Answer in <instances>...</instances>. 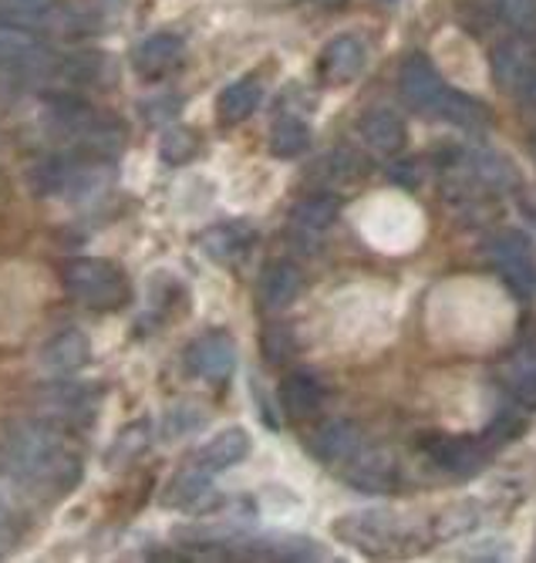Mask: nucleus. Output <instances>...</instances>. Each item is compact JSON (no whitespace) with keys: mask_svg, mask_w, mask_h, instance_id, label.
I'll return each mask as SVG.
<instances>
[{"mask_svg":"<svg viewBox=\"0 0 536 563\" xmlns=\"http://www.w3.org/2000/svg\"><path fill=\"white\" fill-rule=\"evenodd\" d=\"M4 466L24 483H47L55 489H68L78 476V459L65 449L62 435L47 426H21L8 439Z\"/></svg>","mask_w":536,"mask_h":563,"instance_id":"obj_1","label":"nucleus"},{"mask_svg":"<svg viewBox=\"0 0 536 563\" xmlns=\"http://www.w3.org/2000/svg\"><path fill=\"white\" fill-rule=\"evenodd\" d=\"M65 290L81 300L85 307H95V311H116V307L129 303L132 287L122 267H116L112 261L101 257H78L65 267Z\"/></svg>","mask_w":536,"mask_h":563,"instance_id":"obj_2","label":"nucleus"},{"mask_svg":"<svg viewBox=\"0 0 536 563\" xmlns=\"http://www.w3.org/2000/svg\"><path fill=\"white\" fill-rule=\"evenodd\" d=\"M490 261H493V267L500 271V277L506 280V287L513 294L536 297V250L523 233L506 230V233L493 236Z\"/></svg>","mask_w":536,"mask_h":563,"instance_id":"obj_3","label":"nucleus"},{"mask_svg":"<svg viewBox=\"0 0 536 563\" xmlns=\"http://www.w3.org/2000/svg\"><path fill=\"white\" fill-rule=\"evenodd\" d=\"M335 537L371 553V556H379L398 543V520L392 514H385V509H361V514L341 517L335 523Z\"/></svg>","mask_w":536,"mask_h":563,"instance_id":"obj_4","label":"nucleus"},{"mask_svg":"<svg viewBox=\"0 0 536 563\" xmlns=\"http://www.w3.org/2000/svg\"><path fill=\"white\" fill-rule=\"evenodd\" d=\"M344 483L358 493H371V496H385L395 493L398 486V466L392 452L385 449H358L348 459V470H344Z\"/></svg>","mask_w":536,"mask_h":563,"instance_id":"obj_5","label":"nucleus"},{"mask_svg":"<svg viewBox=\"0 0 536 563\" xmlns=\"http://www.w3.org/2000/svg\"><path fill=\"white\" fill-rule=\"evenodd\" d=\"M493 78L503 91H519L533 75H536V44L526 34H513L493 47L490 58Z\"/></svg>","mask_w":536,"mask_h":563,"instance_id":"obj_6","label":"nucleus"},{"mask_svg":"<svg viewBox=\"0 0 536 563\" xmlns=\"http://www.w3.org/2000/svg\"><path fill=\"white\" fill-rule=\"evenodd\" d=\"M398 88H402V98L408 101V109H415L422 115H433L436 101L442 98V91L449 85L425 55H412L398 71Z\"/></svg>","mask_w":536,"mask_h":563,"instance_id":"obj_7","label":"nucleus"},{"mask_svg":"<svg viewBox=\"0 0 536 563\" xmlns=\"http://www.w3.org/2000/svg\"><path fill=\"white\" fill-rule=\"evenodd\" d=\"M186 368L206 382H227L237 368V347L227 334H203L186 351Z\"/></svg>","mask_w":536,"mask_h":563,"instance_id":"obj_8","label":"nucleus"},{"mask_svg":"<svg viewBox=\"0 0 536 563\" xmlns=\"http://www.w3.org/2000/svg\"><path fill=\"white\" fill-rule=\"evenodd\" d=\"M422 449L449 476H475L482 463H486L482 449L472 439H459V435H433L422 442Z\"/></svg>","mask_w":536,"mask_h":563,"instance_id":"obj_9","label":"nucleus"},{"mask_svg":"<svg viewBox=\"0 0 536 563\" xmlns=\"http://www.w3.org/2000/svg\"><path fill=\"white\" fill-rule=\"evenodd\" d=\"M91 357V341L78 328H65L41 347V368L47 375H75L88 365Z\"/></svg>","mask_w":536,"mask_h":563,"instance_id":"obj_10","label":"nucleus"},{"mask_svg":"<svg viewBox=\"0 0 536 563\" xmlns=\"http://www.w3.org/2000/svg\"><path fill=\"white\" fill-rule=\"evenodd\" d=\"M166 503L173 509H183V514H189V517H203V514H212V509L220 506V493L209 483V473L189 466L169 483Z\"/></svg>","mask_w":536,"mask_h":563,"instance_id":"obj_11","label":"nucleus"},{"mask_svg":"<svg viewBox=\"0 0 536 563\" xmlns=\"http://www.w3.org/2000/svg\"><path fill=\"white\" fill-rule=\"evenodd\" d=\"M307 449H310V455L317 459V463L338 466V463H348V459L361 449V432L348 419H331V422H325L320 429L310 432Z\"/></svg>","mask_w":536,"mask_h":563,"instance_id":"obj_12","label":"nucleus"},{"mask_svg":"<svg viewBox=\"0 0 536 563\" xmlns=\"http://www.w3.org/2000/svg\"><path fill=\"white\" fill-rule=\"evenodd\" d=\"M364 65H368V51L354 34H341L320 51V75L331 85H351L354 78H361Z\"/></svg>","mask_w":536,"mask_h":563,"instance_id":"obj_13","label":"nucleus"},{"mask_svg":"<svg viewBox=\"0 0 536 563\" xmlns=\"http://www.w3.org/2000/svg\"><path fill=\"white\" fill-rule=\"evenodd\" d=\"M250 455V435L247 429L233 426V429H223L220 435H212L193 459V466L203 470V473H223L237 463H243V459Z\"/></svg>","mask_w":536,"mask_h":563,"instance_id":"obj_14","label":"nucleus"},{"mask_svg":"<svg viewBox=\"0 0 536 563\" xmlns=\"http://www.w3.org/2000/svg\"><path fill=\"white\" fill-rule=\"evenodd\" d=\"M183 58V37L179 34H169V31H158L152 37H145L139 47H135V71L149 81L169 75Z\"/></svg>","mask_w":536,"mask_h":563,"instance_id":"obj_15","label":"nucleus"},{"mask_svg":"<svg viewBox=\"0 0 536 563\" xmlns=\"http://www.w3.org/2000/svg\"><path fill=\"white\" fill-rule=\"evenodd\" d=\"M47 62V47L37 34L18 24L0 27V68H41Z\"/></svg>","mask_w":536,"mask_h":563,"instance_id":"obj_16","label":"nucleus"},{"mask_svg":"<svg viewBox=\"0 0 536 563\" xmlns=\"http://www.w3.org/2000/svg\"><path fill=\"white\" fill-rule=\"evenodd\" d=\"M428 119L449 122V125L466 129V132H479V129H486V125H490V109L482 106V101H475L472 95H466V91L446 88Z\"/></svg>","mask_w":536,"mask_h":563,"instance_id":"obj_17","label":"nucleus"},{"mask_svg":"<svg viewBox=\"0 0 536 563\" xmlns=\"http://www.w3.org/2000/svg\"><path fill=\"white\" fill-rule=\"evenodd\" d=\"M361 139L368 142V148H374L379 156H398L408 142L405 122L389 112V109H374L361 119Z\"/></svg>","mask_w":536,"mask_h":563,"instance_id":"obj_18","label":"nucleus"},{"mask_svg":"<svg viewBox=\"0 0 536 563\" xmlns=\"http://www.w3.org/2000/svg\"><path fill=\"white\" fill-rule=\"evenodd\" d=\"M300 294V271L291 261H277L263 271L260 277V300L271 307V311H284Z\"/></svg>","mask_w":536,"mask_h":563,"instance_id":"obj_19","label":"nucleus"},{"mask_svg":"<svg viewBox=\"0 0 536 563\" xmlns=\"http://www.w3.org/2000/svg\"><path fill=\"white\" fill-rule=\"evenodd\" d=\"M253 243V230L240 227V223H223V227H212L199 236V246L206 257L220 261V264H233L240 261L247 246Z\"/></svg>","mask_w":536,"mask_h":563,"instance_id":"obj_20","label":"nucleus"},{"mask_svg":"<svg viewBox=\"0 0 536 563\" xmlns=\"http://www.w3.org/2000/svg\"><path fill=\"white\" fill-rule=\"evenodd\" d=\"M506 391L519 408H536V347H519L506 362Z\"/></svg>","mask_w":536,"mask_h":563,"instance_id":"obj_21","label":"nucleus"},{"mask_svg":"<svg viewBox=\"0 0 536 563\" xmlns=\"http://www.w3.org/2000/svg\"><path fill=\"white\" fill-rule=\"evenodd\" d=\"M320 401H325V388H320L310 375L294 372V375L284 378V385H281V405H284L287 416L307 419V416L317 412Z\"/></svg>","mask_w":536,"mask_h":563,"instance_id":"obj_22","label":"nucleus"},{"mask_svg":"<svg viewBox=\"0 0 536 563\" xmlns=\"http://www.w3.org/2000/svg\"><path fill=\"white\" fill-rule=\"evenodd\" d=\"M475 11H482L486 21L513 27L516 34H536V0H479Z\"/></svg>","mask_w":536,"mask_h":563,"instance_id":"obj_23","label":"nucleus"},{"mask_svg":"<svg viewBox=\"0 0 536 563\" xmlns=\"http://www.w3.org/2000/svg\"><path fill=\"white\" fill-rule=\"evenodd\" d=\"M263 101V88L256 78H240L233 81L230 88H223L220 101H217V112H220V122H243L247 115L256 112V106Z\"/></svg>","mask_w":536,"mask_h":563,"instance_id":"obj_24","label":"nucleus"},{"mask_svg":"<svg viewBox=\"0 0 536 563\" xmlns=\"http://www.w3.org/2000/svg\"><path fill=\"white\" fill-rule=\"evenodd\" d=\"M341 213V202L328 192H320V196H307L300 199L297 207L291 210V223L297 230H307V233H320V230H328Z\"/></svg>","mask_w":536,"mask_h":563,"instance_id":"obj_25","label":"nucleus"},{"mask_svg":"<svg viewBox=\"0 0 536 563\" xmlns=\"http://www.w3.org/2000/svg\"><path fill=\"white\" fill-rule=\"evenodd\" d=\"M307 145H310V129L297 115H284L271 132V152L277 159H297L300 152H307Z\"/></svg>","mask_w":536,"mask_h":563,"instance_id":"obj_26","label":"nucleus"},{"mask_svg":"<svg viewBox=\"0 0 536 563\" xmlns=\"http://www.w3.org/2000/svg\"><path fill=\"white\" fill-rule=\"evenodd\" d=\"M58 14V0H0V21L18 27H37Z\"/></svg>","mask_w":536,"mask_h":563,"instance_id":"obj_27","label":"nucleus"},{"mask_svg":"<svg viewBox=\"0 0 536 563\" xmlns=\"http://www.w3.org/2000/svg\"><path fill=\"white\" fill-rule=\"evenodd\" d=\"M199 148V135L186 125H173L163 132V142H158V156L169 166H186Z\"/></svg>","mask_w":536,"mask_h":563,"instance_id":"obj_28","label":"nucleus"},{"mask_svg":"<svg viewBox=\"0 0 536 563\" xmlns=\"http://www.w3.org/2000/svg\"><path fill=\"white\" fill-rule=\"evenodd\" d=\"M479 527V509L472 503H459L452 509H446L442 517H436V537L439 540H452V537H462L469 530Z\"/></svg>","mask_w":536,"mask_h":563,"instance_id":"obj_29","label":"nucleus"},{"mask_svg":"<svg viewBox=\"0 0 536 563\" xmlns=\"http://www.w3.org/2000/svg\"><path fill=\"white\" fill-rule=\"evenodd\" d=\"M203 426H206V408L203 405H179L166 416V435L169 439L189 435V432H196Z\"/></svg>","mask_w":536,"mask_h":563,"instance_id":"obj_30","label":"nucleus"},{"mask_svg":"<svg viewBox=\"0 0 536 563\" xmlns=\"http://www.w3.org/2000/svg\"><path fill=\"white\" fill-rule=\"evenodd\" d=\"M523 429H526V422H523L516 412H510V408H506V412H500V416L493 419V426L486 429V435H490V442H513Z\"/></svg>","mask_w":536,"mask_h":563,"instance_id":"obj_31","label":"nucleus"},{"mask_svg":"<svg viewBox=\"0 0 536 563\" xmlns=\"http://www.w3.org/2000/svg\"><path fill=\"white\" fill-rule=\"evenodd\" d=\"M142 445H145V422H135V426H129V429L119 435L116 455H119V452H125V449H129V452H139Z\"/></svg>","mask_w":536,"mask_h":563,"instance_id":"obj_32","label":"nucleus"},{"mask_svg":"<svg viewBox=\"0 0 536 563\" xmlns=\"http://www.w3.org/2000/svg\"><path fill=\"white\" fill-rule=\"evenodd\" d=\"M398 186H415L418 183V163H395L389 173Z\"/></svg>","mask_w":536,"mask_h":563,"instance_id":"obj_33","label":"nucleus"},{"mask_svg":"<svg viewBox=\"0 0 536 563\" xmlns=\"http://www.w3.org/2000/svg\"><path fill=\"white\" fill-rule=\"evenodd\" d=\"M516 98H519V101H526L529 109H536V75H533V78L516 91Z\"/></svg>","mask_w":536,"mask_h":563,"instance_id":"obj_34","label":"nucleus"},{"mask_svg":"<svg viewBox=\"0 0 536 563\" xmlns=\"http://www.w3.org/2000/svg\"><path fill=\"white\" fill-rule=\"evenodd\" d=\"M310 4H317V8H341L344 0H310Z\"/></svg>","mask_w":536,"mask_h":563,"instance_id":"obj_35","label":"nucleus"},{"mask_svg":"<svg viewBox=\"0 0 536 563\" xmlns=\"http://www.w3.org/2000/svg\"><path fill=\"white\" fill-rule=\"evenodd\" d=\"M382 4H398V0H382Z\"/></svg>","mask_w":536,"mask_h":563,"instance_id":"obj_36","label":"nucleus"},{"mask_svg":"<svg viewBox=\"0 0 536 563\" xmlns=\"http://www.w3.org/2000/svg\"><path fill=\"white\" fill-rule=\"evenodd\" d=\"M533 156H536V135H533Z\"/></svg>","mask_w":536,"mask_h":563,"instance_id":"obj_37","label":"nucleus"}]
</instances>
